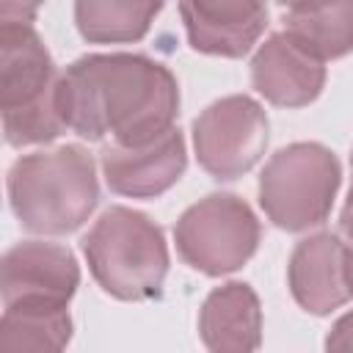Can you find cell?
I'll return each mask as SVG.
<instances>
[{"label": "cell", "mask_w": 353, "mask_h": 353, "mask_svg": "<svg viewBox=\"0 0 353 353\" xmlns=\"http://www.w3.org/2000/svg\"><path fill=\"white\" fill-rule=\"evenodd\" d=\"M185 265L204 276L240 270L259 245V221L234 193H210L190 204L174 226Z\"/></svg>", "instance_id": "6"}, {"label": "cell", "mask_w": 353, "mask_h": 353, "mask_svg": "<svg viewBox=\"0 0 353 353\" xmlns=\"http://www.w3.org/2000/svg\"><path fill=\"white\" fill-rule=\"evenodd\" d=\"M6 185L17 221L33 234H69L99 201L94 160L77 143L22 154L8 168Z\"/></svg>", "instance_id": "2"}, {"label": "cell", "mask_w": 353, "mask_h": 353, "mask_svg": "<svg viewBox=\"0 0 353 353\" xmlns=\"http://www.w3.org/2000/svg\"><path fill=\"white\" fill-rule=\"evenodd\" d=\"M339 229H342L345 240L353 245V190L347 193V201H345V207L339 212Z\"/></svg>", "instance_id": "19"}, {"label": "cell", "mask_w": 353, "mask_h": 353, "mask_svg": "<svg viewBox=\"0 0 353 353\" xmlns=\"http://www.w3.org/2000/svg\"><path fill=\"white\" fill-rule=\"evenodd\" d=\"M325 61L303 50L290 33H273L251 61V83L270 105L303 108L325 85Z\"/></svg>", "instance_id": "12"}, {"label": "cell", "mask_w": 353, "mask_h": 353, "mask_svg": "<svg viewBox=\"0 0 353 353\" xmlns=\"http://www.w3.org/2000/svg\"><path fill=\"white\" fill-rule=\"evenodd\" d=\"M44 0H0V22H25L33 25Z\"/></svg>", "instance_id": "17"}, {"label": "cell", "mask_w": 353, "mask_h": 353, "mask_svg": "<svg viewBox=\"0 0 353 353\" xmlns=\"http://www.w3.org/2000/svg\"><path fill=\"white\" fill-rule=\"evenodd\" d=\"M350 248H353V245H350Z\"/></svg>", "instance_id": "22"}, {"label": "cell", "mask_w": 353, "mask_h": 353, "mask_svg": "<svg viewBox=\"0 0 353 353\" xmlns=\"http://www.w3.org/2000/svg\"><path fill=\"white\" fill-rule=\"evenodd\" d=\"M268 132V113L248 94L215 99L193 121L196 160L215 179H237L265 154Z\"/></svg>", "instance_id": "7"}, {"label": "cell", "mask_w": 353, "mask_h": 353, "mask_svg": "<svg viewBox=\"0 0 353 353\" xmlns=\"http://www.w3.org/2000/svg\"><path fill=\"white\" fill-rule=\"evenodd\" d=\"M94 281L119 301H152L163 292L168 245L163 229L130 207L105 210L83 237Z\"/></svg>", "instance_id": "4"}, {"label": "cell", "mask_w": 353, "mask_h": 353, "mask_svg": "<svg viewBox=\"0 0 353 353\" xmlns=\"http://www.w3.org/2000/svg\"><path fill=\"white\" fill-rule=\"evenodd\" d=\"M325 347H328V350H342V353L353 350V312L342 314V317L334 323V328H331L328 336H325Z\"/></svg>", "instance_id": "18"}, {"label": "cell", "mask_w": 353, "mask_h": 353, "mask_svg": "<svg viewBox=\"0 0 353 353\" xmlns=\"http://www.w3.org/2000/svg\"><path fill=\"white\" fill-rule=\"evenodd\" d=\"M342 168L336 154L314 141L279 149L262 168L259 204L265 215L287 232L323 223L334 207Z\"/></svg>", "instance_id": "5"}, {"label": "cell", "mask_w": 353, "mask_h": 353, "mask_svg": "<svg viewBox=\"0 0 353 353\" xmlns=\"http://www.w3.org/2000/svg\"><path fill=\"white\" fill-rule=\"evenodd\" d=\"M199 334L204 347L218 353L256 350L262 342V309L256 292L243 281L215 287L201 303Z\"/></svg>", "instance_id": "13"}, {"label": "cell", "mask_w": 353, "mask_h": 353, "mask_svg": "<svg viewBox=\"0 0 353 353\" xmlns=\"http://www.w3.org/2000/svg\"><path fill=\"white\" fill-rule=\"evenodd\" d=\"M284 33L320 61L353 52V0H295L287 6Z\"/></svg>", "instance_id": "14"}, {"label": "cell", "mask_w": 353, "mask_h": 353, "mask_svg": "<svg viewBox=\"0 0 353 353\" xmlns=\"http://www.w3.org/2000/svg\"><path fill=\"white\" fill-rule=\"evenodd\" d=\"M102 176L108 188L130 199H154L174 188L188 165L185 138L176 127L143 141V143H119L102 149L99 154Z\"/></svg>", "instance_id": "9"}, {"label": "cell", "mask_w": 353, "mask_h": 353, "mask_svg": "<svg viewBox=\"0 0 353 353\" xmlns=\"http://www.w3.org/2000/svg\"><path fill=\"white\" fill-rule=\"evenodd\" d=\"M176 110V77L146 55L94 52L61 72V113L80 138L143 143L174 127Z\"/></svg>", "instance_id": "1"}, {"label": "cell", "mask_w": 353, "mask_h": 353, "mask_svg": "<svg viewBox=\"0 0 353 353\" xmlns=\"http://www.w3.org/2000/svg\"><path fill=\"white\" fill-rule=\"evenodd\" d=\"M350 171H353V154H350ZM350 190H353V185H350Z\"/></svg>", "instance_id": "21"}, {"label": "cell", "mask_w": 353, "mask_h": 353, "mask_svg": "<svg viewBox=\"0 0 353 353\" xmlns=\"http://www.w3.org/2000/svg\"><path fill=\"white\" fill-rule=\"evenodd\" d=\"M0 113L11 146L50 143L66 127L61 72L33 25H0Z\"/></svg>", "instance_id": "3"}, {"label": "cell", "mask_w": 353, "mask_h": 353, "mask_svg": "<svg viewBox=\"0 0 353 353\" xmlns=\"http://www.w3.org/2000/svg\"><path fill=\"white\" fill-rule=\"evenodd\" d=\"M165 0H74V25L91 44H127L149 33Z\"/></svg>", "instance_id": "15"}, {"label": "cell", "mask_w": 353, "mask_h": 353, "mask_svg": "<svg viewBox=\"0 0 353 353\" xmlns=\"http://www.w3.org/2000/svg\"><path fill=\"white\" fill-rule=\"evenodd\" d=\"M290 292L309 314H331L353 298V248L331 232L303 237L287 268Z\"/></svg>", "instance_id": "10"}, {"label": "cell", "mask_w": 353, "mask_h": 353, "mask_svg": "<svg viewBox=\"0 0 353 353\" xmlns=\"http://www.w3.org/2000/svg\"><path fill=\"white\" fill-rule=\"evenodd\" d=\"M179 14L196 52L243 58L268 25V0H179Z\"/></svg>", "instance_id": "11"}, {"label": "cell", "mask_w": 353, "mask_h": 353, "mask_svg": "<svg viewBox=\"0 0 353 353\" xmlns=\"http://www.w3.org/2000/svg\"><path fill=\"white\" fill-rule=\"evenodd\" d=\"M72 339L66 306H6L0 320V353H52Z\"/></svg>", "instance_id": "16"}, {"label": "cell", "mask_w": 353, "mask_h": 353, "mask_svg": "<svg viewBox=\"0 0 353 353\" xmlns=\"http://www.w3.org/2000/svg\"><path fill=\"white\" fill-rule=\"evenodd\" d=\"M279 3H281V6H292L295 0H279Z\"/></svg>", "instance_id": "20"}, {"label": "cell", "mask_w": 353, "mask_h": 353, "mask_svg": "<svg viewBox=\"0 0 353 353\" xmlns=\"http://www.w3.org/2000/svg\"><path fill=\"white\" fill-rule=\"evenodd\" d=\"M77 284L80 268L66 245L25 240L3 254V306H69Z\"/></svg>", "instance_id": "8"}]
</instances>
